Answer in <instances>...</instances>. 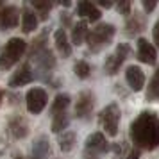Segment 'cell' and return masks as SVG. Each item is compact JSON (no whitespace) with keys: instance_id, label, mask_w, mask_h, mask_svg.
I'll return each mask as SVG.
<instances>
[{"instance_id":"cell-27","label":"cell","mask_w":159,"mask_h":159,"mask_svg":"<svg viewBox=\"0 0 159 159\" xmlns=\"http://www.w3.org/2000/svg\"><path fill=\"white\" fill-rule=\"evenodd\" d=\"M116 9H118V13L123 16L130 15V2L129 0H123V2H120V4H116Z\"/></svg>"},{"instance_id":"cell-12","label":"cell","mask_w":159,"mask_h":159,"mask_svg":"<svg viewBox=\"0 0 159 159\" xmlns=\"http://www.w3.org/2000/svg\"><path fill=\"white\" fill-rule=\"evenodd\" d=\"M138 59L145 65H156L157 61V52L145 38L138 39Z\"/></svg>"},{"instance_id":"cell-21","label":"cell","mask_w":159,"mask_h":159,"mask_svg":"<svg viewBox=\"0 0 159 159\" xmlns=\"http://www.w3.org/2000/svg\"><path fill=\"white\" fill-rule=\"evenodd\" d=\"M29 7L36 13V15H39V18L41 20H47L48 18V13H50L52 9V2H41V0H32L29 4Z\"/></svg>"},{"instance_id":"cell-23","label":"cell","mask_w":159,"mask_h":159,"mask_svg":"<svg viewBox=\"0 0 159 159\" xmlns=\"http://www.w3.org/2000/svg\"><path fill=\"white\" fill-rule=\"evenodd\" d=\"M68 122H70V118L66 113H59V115H54L52 116V132H63V130L68 127Z\"/></svg>"},{"instance_id":"cell-13","label":"cell","mask_w":159,"mask_h":159,"mask_svg":"<svg viewBox=\"0 0 159 159\" xmlns=\"http://www.w3.org/2000/svg\"><path fill=\"white\" fill-rule=\"evenodd\" d=\"M125 79H127V84L130 86V89L134 91H141L145 86V73L141 72L139 66H129L125 70Z\"/></svg>"},{"instance_id":"cell-30","label":"cell","mask_w":159,"mask_h":159,"mask_svg":"<svg viewBox=\"0 0 159 159\" xmlns=\"http://www.w3.org/2000/svg\"><path fill=\"white\" fill-rule=\"evenodd\" d=\"M127 159H139V150H138V148H132V150L129 152Z\"/></svg>"},{"instance_id":"cell-26","label":"cell","mask_w":159,"mask_h":159,"mask_svg":"<svg viewBox=\"0 0 159 159\" xmlns=\"http://www.w3.org/2000/svg\"><path fill=\"white\" fill-rule=\"evenodd\" d=\"M143 29V22H141V18H138V16H134L132 20H129L127 22V34H136V32H139V30Z\"/></svg>"},{"instance_id":"cell-17","label":"cell","mask_w":159,"mask_h":159,"mask_svg":"<svg viewBox=\"0 0 159 159\" xmlns=\"http://www.w3.org/2000/svg\"><path fill=\"white\" fill-rule=\"evenodd\" d=\"M9 132L16 138V139H22L29 134V125L23 120L22 116H13L9 120Z\"/></svg>"},{"instance_id":"cell-25","label":"cell","mask_w":159,"mask_h":159,"mask_svg":"<svg viewBox=\"0 0 159 159\" xmlns=\"http://www.w3.org/2000/svg\"><path fill=\"white\" fill-rule=\"evenodd\" d=\"M73 72H75V75H77L79 79H88L91 68H89V65H88L86 61H77L75 66H73Z\"/></svg>"},{"instance_id":"cell-5","label":"cell","mask_w":159,"mask_h":159,"mask_svg":"<svg viewBox=\"0 0 159 159\" xmlns=\"http://www.w3.org/2000/svg\"><path fill=\"white\" fill-rule=\"evenodd\" d=\"M109 150V143L102 132H93L86 139L84 150H82V159H100Z\"/></svg>"},{"instance_id":"cell-20","label":"cell","mask_w":159,"mask_h":159,"mask_svg":"<svg viewBox=\"0 0 159 159\" xmlns=\"http://www.w3.org/2000/svg\"><path fill=\"white\" fill-rule=\"evenodd\" d=\"M68 106H70V97H68L66 93L57 95V97L54 98V102H52V107H50L52 116L59 115V113H66V107H68Z\"/></svg>"},{"instance_id":"cell-31","label":"cell","mask_w":159,"mask_h":159,"mask_svg":"<svg viewBox=\"0 0 159 159\" xmlns=\"http://www.w3.org/2000/svg\"><path fill=\"white\" fill-rule=\"evenodd\" d=\"M98 4H100L102 7H111V6H113L111 2H106V0H102V2H98Z\"/></svg>"},{"instance_id":"cell-2","label":"cell","mask_w":159,"mask_h":159,"mask_svg":"<svg viewBox=\"0 0 159 159\" xmlns=\"http://www.w3.org/2000/svg\"><path fill=\"white\" fill-rule=\"evenodd\" d=\"M47 36H48V32L45 30L30 43V59L36 63L41 72L48 73L56 65V57H54L52 50L47 47Z\"/></svg>"},{"instance_id":"cell-24","label":"cell","mask_w":159,"mask_h":159,"mask_svg":"<svg viewBox=\"0 0 159 159\" xmlns=\"http://www.w3.org/2000/svg\"><path fill=\"white\" fill-rule=\"evenodd\" d=\"M73 145H75V132L68 130V132H63L59 136V147L63 152H70L73 148Z\"/></svg>"},{"instance_id":"cell-19","label":"cell","mask_w":159,"mask_h":159,"mask_svg":"<svg viewBox=\"0 0 159 159\" xmlns=\"http://www.w3.org/2000/svg\"><path fill=\"white\" fill-rule=\"evenodd\" d=\"M86 36H88V23L86 20H80V22H77L73 25L72 29V43L79 47V45L84 43Z\"/></svg>"},{"instance_id":"cell-28","label":"cell","mask_w":159,"mask_h":159,"mask_svg":"<svg viewBox=\"0 0 159 159\" xmlns=\"http://www.w3.org/2000/svg\"><path fill=\"white\" fill-rule=\"evenodd\" d=\"M156 6H157L156 2H148V0H143V7H145V11H147V13L154 11V9H156Z\"/></svg>"},{"instance_id":"cell-11","label":"cell","mask_w":159,"mask_h":159,"mask_svg":"<svg viewBox=\"0 0 159 159\" xmlns=\"http://www.w3.org/2000/svg\"><path fill=\"white\" fill-rule=\"evenodd\" d=\"M34 80V73H32V68H30L29 63H23L18 70L15 72V75H11L9 79V88H20V86H25Z\"/></svg>"},{"instance_id":"cell-14","label":"cell","mask_w":159,"mask_h":159,"mask_svg":"<svg viewBox=\"0 0 159 159\" xmlns=\"http://www.w3.org/2000/svg\"><path fill=\"white\" fill-rule=\"evenodd\" d=\"M77 15L89 20V22H98L102 13H100V9L97 7L95 4H91V2H79L77 4Z\"/></svg>"},{"instance_id":"cell-4","label":"cell","mask_w":159,"mask_h":159,"mask_svg":"<svg viewBox=\"0 0 159 159\" xmlns=\"http://www.w3.org/2000/svg\"><path fill=\"white\" fill-rule=\"evenodd\" d=\"M115 32H116V29H115V25H111V23H100L95 29L88 30L86 43L89 47V50L98 52L100 48L107 47L111 43V39H113V36H115Z\"/></svg>"},{"instance_id":"cell-7","label":"cell","mask_w":159,"mask_h":159,"mask_svg":"<svg viewBox=\"0 0 159 159\" xmlns=\"http://www.w3.org/2000/svg\"><path fill=\"white\" fill-rule=\"evenodd\" d=\"M129 54H130V47L127 43H120L118 45L116 50L113 52L111 56H107L106 63H104V70H106V73H107V75H115V73L120 70V66L123 65V61L127 59Z\"/></svg>"},{"instance_id":"cell-16","label":"cell","mask_w":159,"mask_h":159,"mask_svg":"<svg viewBox=\"0 0 159 159\" xmlns=\"http://www.w3.org/2000/svg\"><path fill=\"white\" fill-rule=\"evenodd\" d=\"M54 41H56V48L63 57H70L72 56V43L68 41L65 29H57L54 34Z\"/></svg>"},{"instance_id":"cell-8","label":"cell","mask_w":159,"mask_h":159,"mask_svg":"<svg viewBox=\"0 0 159 159\" xmlns=\"http://www.w3.org/2000/svg\"><path fill=\"white\" fill-rule=\"evenodd\" d=\"M25 98H27V109H29V113H32V115H39L45 109V106H47V100H48L47 91L41 89V88H32V89H29V93H27Z\"/></svg>"},{"instance_id":"cell-18","label":"cell","mask_w":159,"mask_h":159,"mask_svg":"<svg viewBox=\"0 0 159 159\" xmlns=\"http://www.w3.org/2000/svg\"><path fill=\"white\" fill-rule=\"evenodd\" d=\"M50 154V143L47 136H39L32 143V159H45Z\"/></svg>"},{"instance_id":"cell-3","label":"cell","mask_w":159,"mask_h":159,"mask_svg":"<svg viewBox=\"0 0 159 159\" xmlns=\"http://www.w3.org/2000/svg\"><path fill=\"white\" fill-rule=\"evenodd\" d=\"M27 50V41H23L22 38H11L4 50L0 52V70H9L11 66L18 63L20 57Z\"/></svg>"},{"instance_id":"cell-22","label":"cell","mask_w":159,"mask_h":159,"mask_svg":"<svg viewBox=\"0 0 159 159\" xmlns=\"http://www.w3.org/2000/svg\"><path fill=\"white\" fill-rule=\"evenodd\" d=\"M147 100L150 102H159V66L154 77H152L150 84H148V89H147Z\"/></svg>"},{"instance_id":"cell-9","label":"cell","mask_w":159,"mask_h":159,"mask_svg":"<svg viewBox=\"0 0 159 159\" xmlns=\"http://www.w3.org/2000/svg\"><path fill=\"white\" fill-rule=\"evenodd\" d=\"M95 106V98L91 91H80L79 98L75 102V116L77 118H88L93 111Z\"/></svg>"},{"instance_id":"cell-1","label":"cell","mask_w":159,"mask_h":159,"mask_svg":"<svg viewBox=\"0 0 159 159\" xmlns=\"http://www.w3.org/2000/svg\"><path fill=\"white\" fill-rule=\"evenodd\" d=\"M130 139L138 150H154L159 147V118L150 111H143L130 123Z\"/></svg>"},{"instance_id":"cell-10","label":"cell","mask_w":159,"mask_h":159,"mask_svg":"<svg viewBox=\"0 0 159 159\" xmlns=\"http://www.w3.org/2000/svg\"><path fill=\"white\" fill-rule=\"evenodd\" d=\"M20 22V11L16 6H4L0 11V29L9 30L15 29Z\"/></svg>"},{"instance_id":"cell-29","label":"cell","mask_w":159,"mask_h":159,"mask_svg":"<svg viewBox=\"0 0 159 159\" xmlns=\"http://www.w3.org/2000/svg\"><path fill=\"white\" fill-rule=\"evenodd\" d=\"M154 41H156V45L159 47V20L156 22V25H154Z\"/></svg>"},{"instance_id":"cell-32","label":"cell","mask_w":159,"mask_h":159,"mask_svg":"<svg viewBox=\"0 0 159 159\" xmlns=\"http://www.w3.org/2000/svg\"><path fill=\"white\" fill-rule=\"evenodd\" d=\"M2 7H4V4H2V2H0V11H2Z\"/></svg>"},{"instance_id":"cell-15","label":"cell","mask_w":159,"mask_h":159,"mask_svg":"<svg viewBox=\"0 0 159 159\" xmlns=\"http://www.w3.org/2000/svg\"><path fill=\"white\" fill-rule=\"evenodd\" d=\"M38 27V16L36 13L29 7V4H25L22 9V30L25 34H29L32 30H36Z\"/></svg>"},{"instance_id":"cell-6","label":"cell","mask_w":159,"mask_h":159,"mask_svg":"<svg viewBox=\"0 0 159 159\" xmlns=\"http://www.w3.org/2000/svg\"><path fill=\"white\" fill-rule=\"evenodd\" d=\"M102 129L106 130V134L109 136H116L118 134V123H120V107L118 104H109L100 111L98 116Z\"/></svg>"},{"instance_id":"cell-33","label":"cell","mask_w":159,"mask_h":159,"mask_svg":"<svg viewBox=\"0 0 159 159\" xmlns=\"http://www.w3.org/2000/svg\"><path fill=\"white\" fill-rule=\"evenodd\" d=\"M0 102H2V91H0Z\"/></svg>"}]
</instances>
